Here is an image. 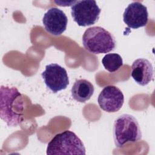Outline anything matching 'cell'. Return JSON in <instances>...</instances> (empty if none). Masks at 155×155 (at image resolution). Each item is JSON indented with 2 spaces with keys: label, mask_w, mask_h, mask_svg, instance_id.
<instances>
[{
  "label": "cell",
  "mask_w": 155,
  "mask_h": 155,
  "mask_svg": "<svg viewBox=\"0 0 155 155\" xmlns=\"http://www.w3.org/2000/svg\"><path fill=\"white\" fill-rule=\"evenodd\" d=\"M22 95L15 87H1L0 117L8 127H17L24 117Z\"/></svg>",
  "instance_id": "6da1fadb"
},
{
  "label": "cell",
  "mask_w": 155,
  "mask_h": 155,
  "mask_svg": "<svg viewBox=\"0 0 155 155\" xmlns=\"http://www.w3.org/2000/svg\"><path fill=\"white\" fill-rule=\"evenodd\" d=\"M84 47L93 54L107 53L114 50L116 40L105 28L94 26L87 28L82 36Z\"/></svg>",
  "instance_id": "7a4b0ae2"
},
{
  "label": "cell",
  "mask_w": 155,
  "mask_h": 155,
  "mask_svg": "<svg viewBox=\"0 0 155 155\" xmlns=\"http://www.w3.org/2000/svg\"><path fill=\"white\" fill-rule=\"evenodd\" d=\"M47 154H85L83 142L73 131L66 130L56 134L48 142Z\"/></svg>",
  "instance_id": "3957f363"
},
{
  "label": "cell",
  "mask_w": 155,
  "mask_h": 155,
  "mask_svg": "<svg viewBox=\"0 0 155 155\" xmlns=\"http://www.w3.org/2000/svg\"><path fill=\"white\" fill-rule=\"evenodd\" d=\"M113 137L116 147L121 148L127 142H135L142 139V133L137 119L132 115L124 114L113 124Z\"/></svg>",
  "instance_id": "277c9868"
},
{
  "label": "cell",
  "mask_w": 155,
  "mask_h": 155,
  "mask_svg": "<svg viewBox=\"0 0 155 155\" xmlns=\"http://www.w3.org/2000/svg\"><path fill=\"white\" fill-rule=\"evenodd\" d=\"M101 12V8L93 0L74 1L71 7L74 21L82 27L94 24L99 18Z\"/></svg>",
  "instance_id": "5b68a950"
},
{
  "label": "cell",
  "mask_w": 155,
  "mask_h": 155,
  "mask_svg": "<svg viewBox=\"0 0 155 155\" xmlns=\"http://www.w3.org/2000/svg\"><path fill=\"white\" fill-rule=\"evenodd\" d=\"M41 76L46 86L54 93L65 90L69 84L66 70L58 64L47 65Z\"/></svg>",
  "instance_id": "8992f818"
},
{
  "label": "cell",
  "mask_w": 155,
  "mask_h": 155,
  "mask_svg": "<svg viewBox=\"0 0 155 155\" xmlns=\"http://www.w3.org/2000/svg\"><path fill=\"white\" fill-rule=\"evenodd\" d=\"M97 102L100 108L104 111L114 113L122 108L124 96L119 88L114 85H108L99 94Z\"/></svg>",
  "instance_id": "52a82bcc"
},
{
  "label": "cell",
  "mask_w": 155,
  "mask_h": 155,
  "mask_svg": "<svg viewBox=\"0 0 155 155\" xmlns=\"http://www.w3.org/2000/svg\"><path fill=\"white\" fill-rule=\"evenodd\" d=\"M123 20L130 28L136 29L147 25L148 13L146 6L139 1L130 4L123 14Z\"/></svg>",
  "instance_id": "ba28073f"
},
{
  "label": "cell",
  "mask_w": 155,
  "mask_h": 155,
  "mask_svg": "<svg viewBox=\"0 0 155 155\" xmlns=\"http://www.w3.org/2000/svg\"><path fill=\"white\" fill-rule=\"evenodd\" d=\"M42 23L47 32L58 36L66 30L68 18L62 10L56 7H51L44 14Z\"/></svg>",
  "instance_id": "9c48e42d"
},
{
  "label": "cell",
  "mask_w": 155,
  "mask_h": 155,
  "mask_svg": "<svg viewBox=\"0 0 155 155\" xmlns=\"http://www.w3.org/2000/svg\"><path fill=\"white\" fill-rule=\"evenodd\" d=\"M153 67L147 59H136L131 65V76L137 84L145 86L153 81Z\"/></svg>",
  "instance_id": "30bf717a"
},
{
  "label": "cell",
  "mask_w": 155,
  "mask_h": 155,
  "mask_svg": "<svg viewBox=\"0 0 155 155\" xmlns=\"http://www.w3.org/2000/svg\"><path fill=\"white\" fill-rule=\"evenodd\" d=\"M93 84L86 79L76 80L71 90L73 98L79 102H85L90 99L94 93Z\"/></svg>",
  "instance_id": "8fae6325"
},
{
  "label": "cell",
  "mask_w": 155,
  "mask_h": 155,
  "mask_svg": "<svg viewBox=\"0 0 155 155\" xmlns=\"http://www.w3.org/2000/svg\"><path fill=\"white\" fill-rule=\"evenodd\" d=\"M102 63L105 69L110 73L118 70L123 65L122 57L117 53H108L102 59Z\"/></svg>",
  "instance_id": "7c38bea8"
}]
</instances>
